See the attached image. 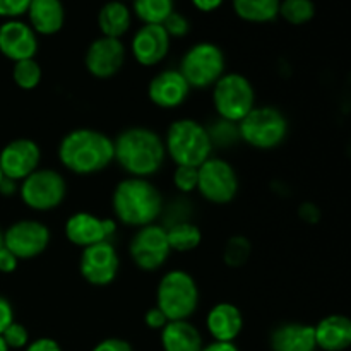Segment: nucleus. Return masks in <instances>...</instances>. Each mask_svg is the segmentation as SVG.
Here are the masks:
<instances>
[{
    "instance_id": "a18cd8bd",
    "label": "nucleus",
    "mask_w": 351,
    "mask_h": 351,
    "mask_svg": "<svg viewBox=\"0 0 351 351\" xmlns=\"http://www.w3.org/2000/svg\"><path fill=\"white\" fill-rule=\"evenodd\" d=\"M17 191H19V184L9 180V178H3L2 184H0V194L2 195H16Z\"/></svg>"
},
{
    "instance_id": "a878e982",
    "label": "nucleus",
    "mask_w": 351,
    "mask_h": 351,
    "mask_svg": "<svg viewBox=\"0 0 351 351\" xmlns=\"http://www.w3.org/2000/svg\"><path fill=\"white\" fill-rule=\"evenodd\" d=\"M281 0H232V9L240 21L267 24L280 17Z\"/></svg>"
},
{
    "instance_id": "8fccbe9b",
    "label": "nucleus",
    "mask_w": 351,
    "mask_h": 351,
    "mask_svg": "<svg viewBox=\"0 0 351 351\" xmlns=\"http://www.w3.org/2000/svg\"><path fill=\"white\" fill-rule=\"evenodd\" d=\"M120 2H125V0H120Z\"/></svg>"
},
{
    "instance_id": "ea45409f",
    "label": "nucleus",
    "mask_w": 351,
    "mask_h": 351,
    "mask_svg": "<svg viewBox=\"0 0 351 351\" xmlns=\"http://www.w3.org/2000/svg\"><path fill=\"white\" fill-rule=\"evenodd\" d=\"M24 351H64L62 346L58 345V341H55L53 338H48V336H41V338L33 339L29 341V345L24 348Z\"/></svg>"
},
{
    "instance_id": "393cba45",
    "label": "nucleus",
    "mask_w": 351,
    "mask_h": 351,
    "mask_svg": "<svg viewBox=\"0 0 351 351\" xmlns=\"http://www.w3.org/2000/svg\"><path fill=\"white\" fill-rule=\"evenodd\" d=\"M132 21V9L120 0H108L103 3L96 17L99 34L106 38H117V40H122L129 33Z\"/></svg>"
},
{
    "instance_id": "f3484780",
    "label": "nucleus",
    "mask_w": 351,
    "mask_h": 351,
    "mask_svg": "<svg viewBox=\"0 0 351 351\" xmlns=\"http://www.w3.org/2000/svg\"><path fill=\"white\" fill-rule=\"evenodd\" d=\"M41 160L43 149L31 137H17L0 149V170L3 178L17 184L36 171L41 167Z\"/></svg>"
},
{
    "instance_id": "b1692460",
    "label": "nucleus",
    "mask_w": 351,
    "mask_h": 351,
    "mask_svg": "<svg viewBox=\"0 0 351 351\" xmlns=\"http://www.w3.org/2000/svg\"><path fill=\"white\" fill-rule=\"evenodd\" d=\"M163 351H201L206 341L201 329L192 321H170L160 331Z\"/></svg>"
},
{
    "instance_id": "bb28decb",
    "label": "nucleus",
    "mask_w": 351,
    "mask_h": 351,
    "mask_svg": "<svg viewBox=\"0 0 351 351\" xmlns=\"http://www.w3.org/2000/svg\"><path fill=\"white\" fill-rule=\"evenodd\" d=\"M167 228L168 243L173 254H191L201 247L202 239V230L192 219H185V221L173 223V225L165 226Z\"/></svg>"
},
{
    "instance_id": "49530a36",
    "label": "nucleus",
    "mask_w": 351,
    "mask_h": 351,
    "mask_svg": "<svg viewBox=\"0 0 351 351\" xmlns=\"http://www.w3.org/2000/svg\"><path fill=\"white\" fill-rule=\"evenodd\" d=\"M0 351H10L9 348H7V345H5V341H3L2 335H0Z\"/></svg>"
},
{
    "instance_id": "58836bf2",
    "label": "nucleus",
    "mask_w": 351,
    "mask_h": 351,
    "mask_svg": "<svg viewBox=\"0 0 351 351\" xmlns=\"http://www.w3.org/2000/svg\"><path fill=\"white\" fill-rule=\"evenodd\" d=\"M19 263L21 261L9 249H5V247L0 249V274L16 273L17 267H19Z\"/></svg>"
},
{
    "instance_id": "a211bd4d",
    "label": "nucleus",
    "mask_w": 351,
    "mask_h": 351,
    "mask_svg": "<svg viewBox=\"0 0 351 351\" xmlns=\"http://www.w3.org/2000/svg\"><path fill=\"white\" fill-rule=\"evenodd\" d=\"M127 50L137 65L154 69L163 64L170 55L171 38L161 24H141L134 31Z\"/></svg>"
},
{
    "instance_id": "423d86ee",
    "label": "nucleus",
    "mask_w": 351,
    "mask_h": 351,
    "mask_svg": "<svg viewBox=\"0 0 351 351\" xmlns=\"http://www.w3.org/2000/svg\"><path fill=\"white\" fill-rule=\"evenodd\" d=\"M239 134L240 143L266 153L283 146L290 134V122L278 106L257 105L242 122H239Z\"/></svg>"
},
{
    "instance_id": "f03ea898",
    "label": "nucleus",
    "mask_w": 351,
    "mask_h": 351,
    "mask_svg": "<svg viewBox=\"0 0 351 351\" xmlns=\"http://www.w3.org/2000/svg\"><path fill=\"white\" fill-rule=\"evenodd\" d=\"M115 165L125 177L153 180L167 167L163 134L146 125H130L113 137Z\"/></svg>"
},
{
    "instance_id": "2f4dec72",
    "label": "nucleus",
    "mask_w": 351,
    "mask_h": 351,
    "mask_svg": "<svg viewBox=\"0 0 351 351\" xmlns=\"http://www.w3.org/2000/svg\"><path fill=\"white\" fill-rule=\"evenodd\" d=\"M315 16L314 0H281L280 17L291 26H304Z\"/></svg>"
},
{
    "instance_id": "09e8293b",
    "label": "nucleus",
    "mask_w": 351,
    "mask_h": 351,
    "mask_svg": "<svg viewBox=\"0 0 351 351\" xmlns=\"http://www.w3.org/2000/svg\"><path fill=\"white\" fill-rule=\"evenodd\" d=\"M2 180H3V175H2V170H0V184H2Z\"/></svg>"
},
{
    "instance_id": "f704fd0d",
    "label": "nucleus",
    "mask_w": 351,
    "mask_h": 351,
    "mask_svg": "<svg viewBox=\"0 0 351 351\" xmlns=\"http://www.w3.org/2000/svg\"><path fill=\"white\" fill-rule=\"evenodd\" d=\"M2 338L9 350H24L31 341L27 328L17 321H14L12 324L2 332Z\"/></svg>"
},
{
    "instance_id": "de8ad7c7",
    "label": "nucleus",
    "mask_w": 351,
    "mask_h": 351,
    "mask_svg": "<svg viewBox=\"0 0 351 351\" xmlns=\"http://www.w3.org/2000/svg\"><path fill=\"white\" fill-rule=\"evenodd\" d=\"M3 247V230L0 228V249Z\"/></svg>"
},
{
    "instance_id": "f8f14e48",
    "label": "nucleus",
    "mask_w": 351,
    "mask_h": 351,
    "mask_svg": "<svg viewBox=\"0 0 351 351\" xmlns=\"http://www.w3.org/2000/svg\"><path fill=\"white\" fill-rule=\"evenodd\" d=\"M51 243V230L36 218H21L3 230V247L19 261H33L43 256Z\"/></svg>"
},
{
    "instance_id": "cd10ccee",
    "label": "nucleus",
    "mask_w": 351,
    "mask_h": 351,
    "mask_svg": "<svg viewBox=\"0 0 351 351\" xmlns=\"http://www.w3.org/2000/svg\"><path fill=\"white\" fill-rule=\"evenodd\" d=\"M130 9L143 24H163L175 10V0H132Z\"/></svg>"
},
{
    "instance_id": "9b49d317",
    "label": "nucleus",
    "mask_w": 351,
    "mask_h": 351,
    "mask_svg": "<svg viewBox=\"0 0 351 351\" xmlns=\"http://www.w3.org/2000/svg\"><path fill=\"white\" fill-rule=\"evenodd\" d=\"M127 254L130 263L143 273L161 271L173 254L168 243L167 228L161 223H154L134 230L127 243Z\"/></svg>"
},
{
    "instance_id": "ddd939ff",
    "label": "nucleus",
    "mask_w": 351,
    "mask_h": 351,
    "mask_svg": "<svg viewBox=\"0 0 351 351\" xmlns=\"http://www.w3.org/2000/svg\"><path fill=\"white\" fill-rule=\"evenodd\" d=\"M122 267L119 249L113 242L95 243L79 254L77 269L84 283L93 288H106L117 281Z\"/></svg>"
},
{
    "instance_id": "0eeeda50",
    "label": "nucleus",
    "mask_w": 351,
    "mask_h": 351,
    "mask_svg": "<svg viewBox=\"0 0 351 351\" xmlns=\"http://www.w3.org/2000/svg\"><path fill=\"white\" fill-rule=\"evenodd\" d=\"M209 91L215 117L228 122H242L257 106L256 86L242 72L226 71Z\"/></svg>"
},
{
    "instance_id": "6ab92c4d",
    "label": "nucleus",
    "mask_w": 351,
    "mask_h": 351,
    "mask_svg": "<svg viewBox=\"0 0 351 351\" xmlns=\"http://www.w3.org/2000/svg\"><path fill=\"white\" fill-rule=\"evenodd\" d=\"M40 36L23 19H7L0 24V53L12 64L36 58Z\"/></svg>"
},
{
    "instance_id": "412c9836",
    "label": "nucleus",
    "mask_w": 351,
    "mask_h": 351,
    "mask_svg": "<svg viewBox=\"0 0 351 351\" xmlns=\"http://www.w3.org/2000/svg\"><path fill=\"white\" fill-rule=\"evenodd\" d=\"M26 23L38 36H55L65 26V5L62 0H31Z\"/></svg>"
},
{
    "instance_id": "473e14b6",
    "label": "nucleus",
    "mask_w": 351,
    "mask_h": 351,
    "mask_svg": "<svg viewBox=\"0 0 351 351\" xmlns=\"http://www.w3.org/2000/svg\"><path fill=\"white\" fill-rule=\"evenodd\" d=\"M197 184L199 168L173 165V170H171V185H173V189L178 194L184 195V197L197 194Z\"/></svg>"
},
{
    "instance_id": "c85d7f7f",
    "label": "nucleus",
    "mask_w": 351,
    "mask_h": 351,
    "mask_svg": "<svg viewBox=\"0 0 351 351\" xmlns=\"http://www.w3.org/2000/svg\"><path fill=\"white\" fill-rule=\"evenodd\" d=\"M12 81L23 91H34L43 81V67L36 58H27L12 64Z\"/></svg>"
},
{
    "instance_id": "c03bdc74",
    "label": "nucleus",
    "mask_w": 351,
    "mask_h": 351,
    "mask_svg": "<svg viewBox=\"0 0 351 351\" xmlns=\"http://www.w3.org/2000/svg\"><path fill=\"white\" fill-rule=\"evenodd\" d=\"M298 215L302 216V219H305V221H308V223L317 221V218H319V211L315 209L314 204H311V202H307V204L302 206V208L298 209Z\"/></svg>"
},
{
    "instance_id": "dca6fc26",
    "label": "nucleus",
    "mask_w": 351,
    "mask_h": 351,
    "mask_svg": "<svg viewBox=\"0 0 351 351\" xmlns=\"http://www.w3.org/2000/svg\"><path fill=\"white\" fill-rule=\"evenodd\" d=\"M192 89L177 67H167L151 75L146 96L154 108L161 112H175L189 101Z\"/></svg>"
},
{
    "instance_id": "4468645a",
    "label": "nucleus",
    "mask_w": 351,
    "mask_h": 351,
    "mask_svg": "<svg viewBox=\"0 0 351 351\" xmlns=\"http://www.w3.org/2000/svg\"><path fill=\"white\" fill-rule=\"evenodd\" d=\"M119 223L112 216H99L91 211H75L64 223V237L72 247L82 250L99 242H113Z\"/></svg>"
},
{
    "instance_id": "37998d69",
    "label": "nucleus",
    "mask_w": 351,
    "mask_h": 351,
    "mask_svg": "<svg viewBox=\"0 0 351 351\" xmlns=\"http://www.w3.org/2000/svg\"><path fill=\"white\" fill-rule=\"evenodd\" d=\"M201 351H240L235 343H223V341H211L206 343Z\"/></svg>"
},
{
    "instance_id": "1a4fd4ad",
    "label": "nucleus",
    "mask_w": 351,
    "mask_h": 351,
    "mask_svg": "<svg viewBox=\"0 0 351 351\" xmlns=\"http://www.w3.org/2000/svg\"><path fill=\"white\" fill-rule=\"evenodd\" d=\"M17 195L24 208L33 213L57 211L69 195L67 177L57 168L40 167L21 182Z\"/></svg>"
},
{
    "instance_id": "72a5a7b5",
    "label": "nucleus",
    "mask_w": 351,
    "mask_h": 351,
    "mask_svg": "<svg viewBox=\"0 0 351 351\" xmlns=\"http://www.w3.org/2000/svg\"><path fill=\"white\" fill-rule=\"evenodd\" d=\"M165 27V31L168 33V36L173 40H184L189 33H191V21L185 14L178 12V10H173L170 16L165 19V23L161 24Z\"/></svg>"
},
{
    "instance_id": "2eb2a0df",
    "label": "nucleus",
    "mask_w": 351,
    "mask_h": 351,
    "mask_svg": "<svg viewBox=\"0 0 351 351\" xmlns=\"http://www.w3.org/2000/svg\"><path fill=\"white\" fill-rule=\"evenodd\" d=\"M127 55L129 50L122 40L99 34L86 48L84 69L96 81H110L125 67Z\"/></svg>"
},
{
    "instance_id": "79ce46f5",
    "label": "nucleus",
    "mask_w": 351,
    "mask_h": 351,
    "mask_svg": "<svg viewBox=\"0 0 351 351\" xmlns=\"http://www.w3.org/2000/svg\"><path fill=\"white\" fill-rule=\"evenodd\" d=\"M192 7L202 14L216 12L225 3V0H191Z\"/></svg>"
},
{
    "instance_id": "5701e85b",
    "label": "nucleus",
    "mask_w": 351,
    "mask_h": 351,
    "mask_svg": "<svg viewBox=\"0 0 351 351\" xmlns=\"http://www.w3.org/2000/svg\"><path fill=\"white\" fill-rule=\"evenodd\" d=\"M317 350L345 351L351 346V317L331 314L314 326Z\"/></svg>"
},
{
    "instance_id": "4c0bfd02",
    "label": "nucleus",
    "mask_w": 351,
    "mask_h": 351,
    "mask_svg": "<svg viewBox=\"0 0 351 351\" xmlns=\"http://www.w3.org/2000/svg\"><path fill=\"white\" fill-rule=\"evenodd\" d=\"M91 351H134V346L123 338H105L96 343Z\"/></svg>"
},
{
    "instance_id": "39448f33",
    "label": "nucleus",
    "mask_w": 351,
    "mask_h": 351,
    "mask_svg": "<svg viewBox=\"0 0 351 351\" xmlns=\"http://www.w3.org/2000/svg\"><path fill=\"white\" fill-rule=\"evenodd\" d=\"M154 305L168 321H191L201 307V288L194 274L182 267L165 271L156 283Z\"/></svg>"
},
{
    "instance_id": "7ed1b4c3",
    "label": "nucleus",
    "mask_w": 351,
    "mask_h": 351,
    "mask_svg": "<svg viewBox=\"0 0 351 351\" xmlns=\"http://www.w3.org/2000/svg\"><path fill=\"white\" fill-rule=\"evenodd\" d=\"M167 201L161 189L149 178L123 177L112 189V218L125 228H143L161 221Z\"/></svg>"
},
{
    "instance_id": "7c9ffc66",
    "label": "nucleus",
    "mask_w": 351,
    "mask_h": 351,
    "mask_svg": "<svg viewBox=\"0 0 351 351\" xmlns=\"http://www.w3.org/2000/svg\"><path fill=\"white\" fill-rule=\"evenodd\" d=\"M206 127H208V132L209 137H211L215 151L230 149L237 143H240L239 123H233L228 122V120L219 119V117H215V119H211V122L206 123Z\"/></svg>"
},
{
    "instance_id": "f257e3e1",
    "label": "nucleus",
    "mask_w": 351,
    "mask_h": 351,
    "mask_svg": "<svg viewBox=\"0 0 351 351\" xmlns=\"http://www.w3.org/2000/svg\"><path fill=\"white\" fill-rule=\"evenodd\" d=\"M57 160L74 177H95L115 165L113 137L93 127H75L58 141Z\"/></svg>"
},
{
    "instance_id": "20e7f679",
    "label": "nucleus",
    "mask_w": 351,
    "mask_h": 351,
    "mask_svg": "<svg viewBox=\"0 0 351 351\" xmlns=\"http://www.w3.org/2000/svg\"><path fill=\"white\" fill-rule=\"evenodd\" d=\"M168 161L182 167L199 168L215 154L204 122L194 117H178L168 123L163 134Z\"/></svg>"
},
{
    "instance_id": "6e6552de",
    "label": "nucleus",
    "mask_w": 351,
    "mask_h": 351,
    "mask_svg": "<svg viewBox=\"0 0 351 351\" xmlns=\"http://www.w3.org/2000/svg\"><path fill=\"white\" fill-rule=\"evenodd\" d=\"M177 69L192 91H206L226 72V55L223 48L213 41H197L184 51Z\"/></svg>"
},
{
    "instance_id": "e433bc0d",
    "label": "nucleus",
    "mask_w": 351,
    "mask_h": 351,
    "mask_svg": "<svg viewBox=\"0 0 351 351\" xmlns=\"http://www.w3.org/2000/svg\"><path fill=\"white\" fill-rule=\"evenodd\" d=\"M143 321H144V326H146L147 329H151V331H158V332H160L161 329L168 324V322H170L168 321L167 315H165L163 312L156 307V305H153V307H149L146 312H144Z\"/></svg>"
},
{
    "instance_id": "4be33fe9",
    "label": "nucleus",
    "mask_w": 351,
    "mask_h": 351,
    "mask_svg": "<svg viewBox=\"0 0 351 351\" xmlns=\"http://www.w3.org/2000/svg\"><path fill=\"white\" fill-rule=\"evenodd\" d=\"M271 351H317L314 326L305 322H283L269 336Z\"/></svg>"
},
{
    "instance_id": "aec40b11",
    "label": "nucleus",
    "mask_w": 351,
    "mask_h": 351,
    "mask_svg": "<svg viewBox=\"0 0 351 351\" xmlns=\"http://www.w3.org/2000/svg\"><path fill=\"white\" fill-rule=\"evenodd\" d=\"M204 326L213 341L235 343L245 328L242 308L228 300L211 305L204 317Z\"/></svg>"
},
{
    "instance_id": "9d476101",
    "label": "nucleus",
    "mask_w": 351,
    "mask_h": 351,
    "mask_svg": "<svg viewBox=\"0 0 351 351\" xmlns=\"http://www.w3.org/2000/svg\"><path fill=\"white\" fill-rule=\"evenodd\" d=\"M240 192V177L233 163L213 154L199 167L197 195L211 206H228Z\"/></svg>"
},
{
    "instance_id": "c756f323",
    "label": "nucleus",
    "mask_w": 351,
    "mask_h": 351,
    "mask_svg": "<svg viewBox=\"0 0 351 351\" xmlns=\"http://www.w3.org/2000/svg\"><path fill=\"white\" fill-rule=\"evenodd\" d=\"M252 257V243L243 235H232L223 247L221 259L230 269H240Z\"/></svg>"
},
{
    "instance_id": "c9c22d12",
    "label": "nucleus",
    "mask_w": 351,
    "mask_h": 351,
    "mask_svg": "<svg viewBox=\"0 0 351 351\" xmlns=\"http://www.w3.org/2000/svg\"><path fill=\"white\" fill-rule=\"evenodd\" d=\"M31 0H0V17L7 19H21L26 16Z\"/></svg>"
},
{
    "instance_id": "a19ab883",
    "label": "nucleus",
    "mask_w": 351,
    "mask_h": 351,
    "mask_svg": "<svg viewBox=\"0 0 351 351\" xmlns=\"http://www.w3.org/2000/svg\"><path fill=\"white\" fill-rule=\"evenodd\" d=\"M14 321H16V319H14L12 304H10L5 297L0 295V335H2Z\"/></svg>"
}]
</instances>
